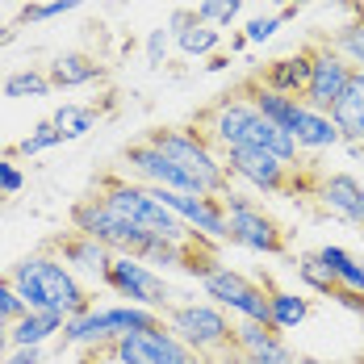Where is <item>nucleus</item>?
Here are the masks:
<instances>
[{
	"instance_id": "obj_1",
	"label": "nucleus",
	"mask_w": 364,
	"mask_h": 364,
	"mask_svg": "<svg viewBox=\"0 0 364 364\" xmlns=\"http://www.w3.org/2000/svg\"><path fill=\"white\" fill-rule=\"evenodd\" d=\"M197 130H205V139L218 146V151L255 146V151H268V155L285 159V164H293V168L301 164V146H297V139L285 134L277 122H268V117L252 105V97H247L243 88L222 92L218 101L205 109V117H201Z\"/></svg>"
},
{
	"instance_id": "obj_2",
	"label": "nucleus",
	"mask_w": 364,
	"mask_h": 364,
	"mask_svg": "<svg viewBox=\"0 0 364 364\" xmlns=\"http://www.w3.org/2000/svg\"><path fill=\"white\" fill-rule=\"evenodd\" d=\"M9 281H13V289L21 293V301H26L30 310H42V314L55 310V314H63V318H75V314H84V310L92 306L88 285H84L50 247L17 259V264L9 268Z\"/></svg>"
},
{
	"instance_id": "obj_3",
	"label": "nucleus",
	"mask_w": 364,
	"mask_h": 364,
	"mask_svg": "<svg viewBox=\"0 0 364 364\" xmlns=\"http://www.w3.org/2000/svg\"><path fill=\"white\" fill-rule=\"evenodd\" d=\"M164 327L193 352V360H222L235 352V323L214 301H172Z\"/></svg>"
},
{
	"instance_id": "obj_4",
	"label": "nucleus",
	"mask_w": 364,
	"mask_h": 364,
	"mask_svg": "<svg viewBox=\"0 0 364 364\" xmlns=\"http://www.w3.org/2000/svg\"><path fill=\"white\" fill-rule=\"evenodd\" d=\"M146 143L155 151H164L168 159H176L184 172H193L210 197H222L230 188L222 151L205 139V130H197V126H159V130H146Z\"/></svg>"
},
{
	"instance_id": "obj_5",
	"label": "nucleus",
	"mask_w": 364,
	"mask_h": 364,
	"mask_svg": "<svg viewBox=\"0 0 364 364\" xmlns=\"http://www.w3.org/2000/svg\"><path fill=\"white\" fill-rule=\"evenodd\" d=\"M164 327V314L143 310V306H88L84 314H75L63 323V348H88V352H101L109 348L113 339L130 335V331H155Z\"/></svg>"
},
{
	"instance_id": "obj_6",
	"label": "nucleus",
	"mask_w": 364,
	"mask_h": 364,
	"mask_svg": "<svg viewBox=\"0 0 364 364\" xmlns=\"http://www.w3.org/2000/svg\"><path fill=\"white\" fill-rule=\"evenodd\" d=\"M97 197L113 205L122 218H130L134 226H143L151 235H159V239H172V243H188L197 230H188L168 205H159L155 201V193L139 181H122V176H105V181L97 184Z\"/></svg>"
},
{
	"instance_id": "obj_7",
	"label": "nucleus",
	"mask_w": 364,
	"mask_h": 364,
	"mask_svg": "<svg viewBox=\"0 0 364 364\" xmlns=\"http://www.w3.org/2000/svg\"><path fill=\"white\" fill-rule=\"evenodd\" d=\"M222 210H226V239L230 243H239L243 252H255V255H285V226L255 197L239 193V188H226Z\"/></svg>"
},
{
	"instance_id": "obj_8",
	"label": "nucleus",
	"mask_w": 364,
	"mask_h": 364,
	"mask_svg": "<svg viewBox=\"0 0 364 364\" xmlns=\"http://www.w3.org/2000/svg\"><path fill=\"white\" fill-rule=\"evenodd\" d=\"M72 230L92 235V239L105 243L113 255H139L151 239H159V235H151L143 226H134L130 218H122V214H117L113 205H105L97 193L72 205Z\"/></svg>"
},
{
	"instance_id": "obj_9",
	"label": "nucleus",
	"mask_w": 364,
	"mask_h": 364,
	"mask_svg": "<svg viewBox=\"0 0 364 364\" xmlns=\"http://www.w3.org/2000/svg\"><path fill=\"white\" fill-rule=\"evenodd\" d=\"M201 293H205V301L222 306V310L235 314V318H247V323H264V327H272L268 285H259V281H252V277H243V272L230 268V264H218L214 272H205V277H201Z\"/></svg>"
},
{
	"instance_id": "obj_10",
	"label": "nucleus",
	"mask_w": 364,
	"mask_h": 364,
	"mask_svg": "<svg viewBox=\"0 0 364 364\" xmlns=\"http://www.w3.org/2000/svg\"><path fill=\"white\" fill-rule=\"evenodd\" d=\"M105 289H113L117 297H126V306H143L155 314H168L172 306V285L164 281L159 268H151L139 255H113L109 272H105Z\"/></svg>"
},
{
	"instance_id": "obj_11",
	"label": "nucleus",
	"mask_w": 364,
	"mask_h": 364,
	"mask_svg": "<svg viewBox=\"0 0 364 364\" xmlns=\"http://www.w3.org/2000/svg\"><path fill=\"white\" fill-rule=\"evenodd\" d=\"M222 164H226V176L239 184H247L252 193L264 197H281V193H297L301 176L297 168L268 155V151H255V146H235V151H222Z\"/></svg>"
},
{
	"instance_id": "obj_12",
	"label": "nucleus",
	"mask_w": 364,
	"mask_h": 364,
	"mask_svg": "<svg viewBox=\"0 0 364 364\" xmlns=\"http://www.w3.org/2000/svg\"><path fill=\"white\" fill-rule=\"evenodd\" d=\"M105 364H193V352L168 327L155 331H130L122 339H113L109 348L92 352Z\"/></svg>"
},
{
	"instance_id": "obj_13",
	"label": "nucleus",
	"mask_w": 364,
	"mask_h": 364,
	"mask_svg": "<svg viewBox=\"0 0 364 364\" xmlns=\"http://www.w3.org/2000/svg\"><path fill=\"white\" fill-rule=\"evenodd\" d=\"M314 46V59H310V84H306V97H301V105L314 113H331V105L343 97V88H348V80H352V63L331 46L327 38H318V42H310Z\"/></svg>"
},
{
	"instance_id": "obj_14",
	"label": "nucleus",
	"mask_w": 364,
	"mask_h": 364,
	"mask_svg": "<svg viewBox=\"0 0 364 364\" xmlns=\"http://www.w3.org/2000/svg\"><path fill=\"white\" fill-rule=\"evenodd\" d=\"M122 159H126L130 176H134L139 184H146V188H176V193H197V197H210L193 172H184L176 159H168L164 151H155L146 139H143V143H130Z\"/></svg>"
},
{
	"instance_id": "obj_15",
	"label": "nucleus",
	"mask_w": 364,
	"mask_h": 364,
	"mask_svg": "<svg viewBox=\"0 0 364 364\" xmlns=\"http://www.w3.org/2000/svg\"><path fill=\"white\" fill-rule=\"evenodd\" d=\"M159 205H168L176 218L205 235V239H226V210H222V197H197V193H176V188H151Z\"/></svg>"
},
{
	"instance_id": "obj_16",
	"label": "nucleus",
	"mask_w": 364,
	"mask_h": 364,
	"mask_svg": "<svg viewBox=\"0 0 364 364\" xmlns=\"http://www.w3.org/2000/svg\"><path fill=\"white\" fill-rule=\"evenodd\" d=\"M50 252L59 255L80 281L105 285V272H109V264H113V252L105 247V243H97L92 235H80V230L55 235V239H50Z\"/></svg>"
},
{
	"instance_id": "obj_17",
	"label": "nucleus",
	"mask_w": 364,
	"mask_h": 364,
	"mask_svg": "<svg viewBox=\"0 0 364 364\" xmlns=\"http://www.w3.org/2000/svg\"><path fill=\"white\" fill-rule=\"evenodd\" d=\"M235 352L243 356V364H297V352L285 343V335L264 323H235Z\"/></svg>"
},
{
	"instance_id": "obj_18",
	"label": "nucleus",
	"mask_w": 364,
	"mask_h": 364,
	"mask_svg": "<svg viewBox=\"0 0 364 364\" xmlns=\"http://www.w3.org/2000/svg\"><path fill=\"white\" fill-rule=\"evenodd\" d=\"M310 59H314V46H301V50H293V55L272 59L268 68H259L255 80H259L268 92H281V97L301 101V97H306V84H310Z\"/></svg>"
},
{
	"instance_id": "obj_19",
	"label": "nucleus",
	"mask_w": 364,
	"mask_h": 364,
	"mask_svg": "<svg viewBox=\"0 0 364 364\" xmlns=\"http://www.w3.org/2000/svg\"><path fill=\"white\" fill-rule=\"evenodd\" d=\"M331 122H335V130H339V139L348 146H364V72L356 68L352 80H348V88H343V97L331 105Z\"/></svg>"
},
{
	"instance_id": "obj_20",
	"label": "nucleus",
	"mask_w": 364,
	"mask_h": 364,
	"mask_svg": "<svg viewBox=\"0 0 364 364\" xmlns=\"http://www.w3.org/2000/svg\"><path fill=\"white\" fill-rule=\"evenodd\" d=\"M318 197H323V205H327L335 218L352 222V226H360L364 230V184L352 176V172H335L323 181L318 188Z\"/></svg>"
},
{
	"instance_id": "obj_21",
	"label": "nucleus",
	"mask_w": 364,
	"mask_h": 364,
	"mask_svg": "<svg viewBox=\"0 0 364 364\" xmlns=\"http://www.w3.org/2000/svg\"><path fill=\"white\" fill-rule=\"evenodd\" d=\"M46 75H50V88H84V84L105 80L109 68H105L97 55H88V50H63V55L50 59Z\"/></svg>"
},
{
	"instance_id": "obj_22",
	"label": "nucleus",
	"mask_w": 364,
	"mask_h": 364,
	"mask_svg": "<svg viewBox=\"0 0 364 364\" xmlns=\"http://www.w3.org/2000/svg\"><path fill=\"white\" fill-rule=\"evenodd\" d=\"M63 314H55V310H30V314H21L17 323H9V339H13V348H42L46 339H55V335H63Z\"/></svg>"
},
{
	"instance_id": "obj_23",
	"label": "nucleus",
	"mask_w": 364,
	"mask_h": 364,
	"mask_svg": "<svg viewBox=\"0 0 364 364\" xmlns=\"http://www.w3.org/2000/svg\"><path fill=\"white\" fill-rule=\"evenodd\" d=\"M293 139L301 151H331V146H339V130H335V122H331V113H314L301 105L297 113V122H293Z\"/></svg>"
},
{
	"instance_id": "obj_24",
	"label": "nucleus",
	"mask_w": 364,
	"mask_h": 364,
	"mask_svg": "<svg viewBox=\"0 0 364 364\" xmlns=\"http://www.w3.org/2000/svg\"><path fill=\"white\" fill-rule=\"evenodd\" d=\"M318 259L331 268L335 285H343V289H352V293H364V259L360 255H352L339 243H327V247H318Z\"/></svg>"
},
{
	"instance_id": "obj_25",
	"label": "nucleus",
	"mask_w": 364,
	"mask_h": 364,
	"mask_svg": "<svg viewBox=\"0 0 364 364\" xmlns=\"http://www.w3.org/2000/svg\"><path fill=\"white\" fill-rule=\"evenodd\" d=\"M50 122H55V130H59L63 143H75V139H84L88 130H97L101 109H97V105H80V101H63L59 109L50 113Z\"/></svg>"
},
{
	"instance_id": "obj_26",
	"label": "nucleus",
	"mask_w": 364,
	"mask_h": 364,
	"mask_svg": "<svg viewBox=\"0 0 364 364\" xmlns=\"http://www.w3.org/2000/svg\"><path fill=\"white\" fill-rule=\"evenodd\" d=\"M268 310H272V327L277 331H293V327H301V323L310 318V297H301V293H293V289H272V285H268Z\"/></svg>"
},
{
	"instance_id": "obj_27",
	"label": "nucleus",
	"mask_w": 364,
	"mask_h": 364,
	"mask_svg": "<svg viewBox=\"0 0 364 364\" xmlns=\"http://www.w3.org/2000/svg\"><path fill=\"white\" fill-rule=\"evenodd\" d=\"M4 97L21 101V97H50V75L38 72V68H21V72H9L0 84Z\"/></svg>"
},
{
	"instance_id": "obj_28",
	"label": "nucleus",
	"mask_w": 364,
	"mask_h": 364,
	"mask_svg": "<svg viewBox=\"0 0 364 364\" xmlns=\"http://www.w3.org/2000/svg\"><path fill=\"white\" fill-rule=\"evenodd\" d=\"M172 42H176L181 55H214L218 42H222V30L218 26H205V21H193L188 30L172 34Z\"/></svg>"
},
{
	"instance_id": "obj_29",
	"label": "nucleus",
	"mask_w": 364,
	"mask_h": 364,
	"mask_svg": "<svg viewBox=\"0 0 364 364\" xmlns=\"http://www.w3.org/2000/svg\"><path fill=\"white\" fill-rule=\"evenodd\" d=\"M297 281L306 285L310 293H323V297H331L335 293V277H331V268L318 259V252H306V255H297Z\"/></svg>"
},
{
	"instance_id": "obj_30",
	"label": "nucleus",
	"mask_w": 364,
	"mask_h": 364,
	"mask_svg": "<svg viewBox=\"0 0 364 364\" xmlns=\"http://www.w3.org/2000/svg\"><path fill=\"white\" fill-rule=\"evenodd\" d=\"M331 46L352 63V68H360L364 72V13L356 17V21H348V26H339L335 30V38H327Z\"/></svg>"
},
{
	"instance_id": "obj_31",
	"label": "nucleus",
	"mask_w": 364,
	"mask_h": 364,
	"mask_svg": "<svg viewBox=\"0 0 364 364\" xmlns=\"http://www.w3.org/2000/svg\"><path fill=\"white\" fill-rule=\"evenodd\" d=\"M59 143H63V139H59L55 122L46 117V122H38V126L17 146H9V155H17V159H34V155H42V151H50V146H59Z\"/></svg>"
},
{
	"instance_id": "obj_32",
	"label": "nucleus",
	"mask_w": 364,
	"mask_h": 364,
	"mask_svg": "<svg viewBox=\"0 0 364 364\" xmlns=\"http://www.w3.org/2000/svg\"><path fill=\"white\" fill-rule=\"evenodd\" d=\"M243 13V0H201L197 4V21H205V26H235V17Z\"/></svg>"
},
{
	"instance_id": "obj_33",
	"label": "nucleus",
	"mask_w": 364,
	"mask_h": 364,
	"mask_svg": "<svg viewBox=\"0 0 364 364\" xmlns=\"http://www.w3.org/2000/svg\"><path fill=\"white\" fill-rule=\"evenodd\" d=\"M84 0H46V4H26L17 13L21 26H38V21H50V17H63V13H75Z\"/></svg>"
},
{
	"instance_id": "obj_34",
	"label": "nucleus",
	"mask_w": 364,
	"mask_h": 364,
	"mask_svg": "<svg viewBox=\"0 0 364 364\" xmlns=\"http://www.w3.org/2000/svg\"><path fill=\"white\" fill-rule=\"evenodd\" d=\"M26 188V172L17 168V155H0V201H9V197H17Z\"/></svg>"
},
{
	"instance_id": "obj_35",
	"label": "nucleus",
	"mask_w": 364,
	"mask_h": 364,
	"mask_svg": "<svg viewBox=\"0 0 364 364\" xmlns=\"http://www.w3.org/2000/svg\"><path fill=\"white\" fill-rule=\"evenodd\" d=\"M21 314H30V306L21 301V293L13 289L9 277H0V323H17Z\"/></svg>"
},
{
	"instance_id": "obj_36",
	"label": "nucleus",
	"mask_w": 364,
	"mask_h": 364,
	"mask_svg": "<svg viewBox=\"0 0 364 364\" xmlns=\"http://www.w3.org/2000/svg\"><path fill=\"white\" fill-rule=\"evenodd\" d=\"M172 46H176V42H172V30H168V26H159V30H151V34H146V63H151V68H159V63H168V55H172Z\"/></svg>"
},
{
	"instance_id": "obj_37",
	"label": "nucleus",
	"mask_w": 364,
	"mask_h": 364,
	"mask_svg": "<svg viewBox=\"0 0 364 364\" xmlns=\"http://www.w3.org/2000/svg\"><path fill=\"white\" fill-rule=\"evenodd\" d=\"M281 26H285V17H281V13H268V17H252V21L243 26V38L259 46V42H268V38L277 34Z\"/></svg>"
},
{
	"instance_id": "obj_38",
	"label": "nucleus",
	"mask_w": 364,
	"mask_h": 364,
	"mask_svg": "<svg viewBox=\"0 0 364 364\" xmlns=\"http://www.w3.org/2000/svg\"><path fill=\"white\" fill-rule=\"evenodd\" d=\"M331 301H335V306H343V310H352V314H360V318H364V293H352V289H343V285H335V293H331Z\"/></svg>"
},
{
	"instance_id": "obj_39",
	"label": "nucleus",
	"mask_w": 364,
	"mask_h": 364,
	"mask_svg": "<svg viewBox=\"0 0 364 364\" xmlns=\"http://www.w3.org/2000/svg\"><path fill=\"white\" fill-rule=\"evenodd\" d=\"M0 364H42V348H9Z\"/></svg>"
},
{
	"instance_id": "obj_40",
	"label": "nucleus",
	"mask_w": 364,
	"mask_h": 364,
	"mask_svg": "<svg viewBox=\"0 0 364 364\" xmlns=\"http://www.w3.org/2000/svg\"><path fill=\"white\" fill-rule=\"evenodd\" d=\"M9 348H13V339H9V323H0V360L9 356Z\"/></svg>"
},
{
	"instance_id": "obj_41",
	"label": "nucleus",
	"mask_w": 364,
	"mask_h": 364,
	"mask_svg": "<svg viewBox=\"0 0 364 364\" xmlns=\"http://www.w3.org/2000/svg\"><path fill=\"white\" fill-rule=\"evenodd\" d=\"M193 364H243L239 352H230V356H222V360H193Z\"/></svg>"
},
{
	"instance_id": "obj_42",
	"label": "nucleus",
	"mask_w": 364,
	"mask_h": 364,
	"mask_svg": "<svg viewBox=\"0 0 364 364\" xmlns=\"http://www.w3.org/2000/svg\"><path fill=\"white\" fill-rule=\"evenodd\" d=\"M226 63H230V55H214V59H210V63H205V68H210V72H222V68H226Z\"/></svg>"
},
{
	"instance_id": "obj_43",
	"label": "nucleus",
	"mask_w": 364,
	"mask_h": 364,
	"mask_svg": "<svg viewBox=\"0 0 364 364\" xmlns=\"http://www.w3.org/2000/svg\"><path fill=\"white\" fill-rule=\"evenodd\" d=\"M247 46H252V42H247L243 34H235V38H230V50H235V55H239V50H247Z\"/></svg>"
},
{
	"instance_id": "obj_44",
	"label": "nucleus",
	"mask_w": 364,
	"mask_h": 364,
	"mask_svg": "<svg viewBox=\"0 0 364 364\" xmlns=\"http://www.w3.org/2000/svg\"><path fill=\"white\" fill-rule=\"evenodd\" d=\"M13 42V26H0V46H9Z\"/></svg>"
},
{
	"instance_id": "obj_45",
	"label": "nucleus",
	"mask_w": 364,
	"mask_h": 364,
	"mask_svg": "<svg viewBox=\"0 0 364 364\" xmlns=\"http://www.w3.org/2000/svg\"><path fill=\"white\" fill-rule=\"evenodd\" d=\"M297 364H339V360H318V356H297Z\"/></svg>"
},
{
	"instance_id": "obj_46",
	"label": "nucleus",
	"mask_w": 364,
	"mask_h": 364,
	"mask_svg": "<svg viewBox=\"0 0 364 364\" xmlns=\"http://www.w3.org/2000/svg\"><path fill=\"white\" fill-rule=\"evenodd\" d=\"M293 9H301V4H314V0H289Z\"/></svg>"
},
{
	"instance_id": "obj_47",
	"label": "nucleus",
	"mask_w": 364,
	"mask_h": 364,
	"mask_svg": "<svg viewBox=\"0 0 364 364\" xmlns=\"http://www.w3.org/2000/svg\"><path fill=\"white\" fill-rule=\"evenodd\" d=\"M84 364H105V360H97V356H88V360H84Z\"/></svg>"
},
{
	"instance_id": "obj_48",
	"label": "nucleus",
	"mask_w": 364,
	"mask_h": 364,
	"mask_svg": "<svg viewBox=\"0 0 364 364\" xmlns=\"http://www.w3.org/2000/svg\"><path fill=\"white\" fill-rule=\"evenodd\" d=\"M360 364H364V360H360Z\"/></svg>"
}]
</instances>
